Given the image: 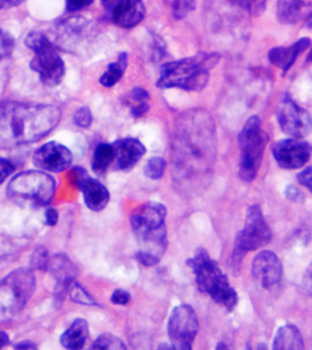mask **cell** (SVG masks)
<instances>
[{
  "mask_svg": "<svg viewBox=\"0 0 312 350\" xmlns=\"http://www.w3.org/2000/svg\"><path fill=\"white\" fill-rule=\"evenodd\" d=\"M165 170H166V161L162 157H153L146 162L145 175L151 180H158L164 177Z\"/></svg>",
  "mask_w": 312,
  "mask_h": 350,
  "instance_id": "4316f807",
  "label": "cell"
},
{
  "mask_svg": "<svg viewBox=\"0 0 312 350\" xmlns=\"http://www.w3.org/2000/svg\"><path fill=\"white\" fill-rule=\"evenodd\" d=\"M113 23L122 29H132L145 17L142 0H118L111 10Z\"/></svg>",
  "mask_w": 312,
  "mask_h": 350,
  "instance_id": "2e32d148",
  "label": "cell"
},
{
  "mask_svg": "<svg viewBox=\"0 0 312 350\" xmlns=\"http://www.w3.org/2000/svg\"><path fill=\"white\" fill-rule=\"evenodd\" d=\"M56 191L55 180L42 170H27L10 181L8 197L23 207H43L50 204Z\"/></svg>",
  "mask_w": 312,
  "mask_h": 350,
  "instance_id": "277c9868",
  "label": "cell"
},
{
  "mask_svg": "<svg viewBox=\"0 0 312 350\" xmlns=\"http://www.w3.org/2000/svg\"><path fill=\"white\" fill-rule=\"evenodd\" d=\"M252 275L264 288L270 289L281 283L283 265L278 255L271 251H263L252 262Z\"/></svg>",
  "mask_w": 312,
  "mask_h": 350,
  "instance_id": "9a60e30c",
  "label": "cell"
},
{
  "mask_svg": "<svg viewBox=\"0 0 312 350\" xmlns=\"http://www.w3.org/2000/svg\"><path fill=\"white\" fill-rule=\"evenodd\" d=\"M305 3L303 0H278L276 16L282 24H294L300 18Z\"/></svg>",
  "mask_w": 312,
  "mask_h": 350,
  "instance_id": "603a6c76",
  "label": "cell"
},
{
  "mask_svg": "<svg viewBox=\"0 0 312 350\" xmlns=\"http://www.w3.org/2000/svg\"><path fill=\"white\" fill-rule=\"evenodd\" d=\"M149 109V105L146 101L140 102V104L132 108V115L135 118H140L145 115Z\"/></svg>",
  "mask_w": 312,
  "mask_h": 350,
  "instance_id": "60d3db41",
  "label": "cell"
},
{
  "mask_svg": "<svg viewBox=\"0 0 312 350\" xmlns=\"http://www.w3.org/2000/svg\"><path fill=\"white\" fill-rule=\"evenodd\" d=\"M24 0H0V10L17 7Z\"/></svg>",
  "mask_w": 312,
  "mask_h": 350,
  "instance_id": "7bdbcfd3",
  "label": "cell"
},
{
  "mask_svg": "<svg viewBox=\"0 0 312 350\" xmlns=\"http://www.w3.org/2000/svg\"><path fill=\"white\" fill-rule=\"evenodd\" d=\"M34 164L45 172L59 173L70 167L73 154L70 149L55 141L40 146L34 154Z\"/></svg>",
  "mask_w": 312,
  "mask_h": 350,
  "instance_id": "4fadbf2b",
  "label": "cell"
},
{
  "mask_svg": "<svg viewBox=\"0 0 312 350\" xmlns=\"http://www.w3.org/2000/svg\"><path fill=\"white\" fill-rule=\"evenodd\" d=\"M195 9V0H174L172 6V17L176 20H183Z\"/></svg>",
  "mask_w": 312,
  "mask_h": 350,
  "instance_id": "f1b7e54d",
  "label": "cell"
},
{
  "mask_svg": "<svg viewBox=\"0 0 312 350\" xmlns=\"http://www.w3.org/2000/svg\"><path fill=\"white\" fill-rule=\"evenodd\" d=\"M159 349H172V347H169L168 344H161V346L159 347Z\"/></svg>",
  "mask_w": 312,
  "mask_h": 350,
  "instance_id": "c3c4849f",
  "label": "cell"
},
{
  "mask_svg": "<svg viewBox=\"0 0 312 350\" xmlns=\"http://www.w3.org/2000/svg\"><path fill=\"white\" fill-rule=\"evenodd\" d=\"M216 349H228V347L226 346V344L224 343V342H219L218 344H217V346L216 347Z\"/></svg>",
  "mask_w": 312,
  "mask_h": 350,
  "instance_id": "7dc6e473",
  "label": "cell"
},
{
  "mask_svg": "<svg viewBox=\"0 0 312 350\" xmlns=\"http://www.w3.org/2000/svg\"><path fill=\"white\" fill-rule=\"evenodd\" d=\"M187 267L192 268L195 275V281L200 292L210 294L222 280L225 275L222 273L218 264L211 260L205 249L200 248L195 252L194 256L186 260Z\"/></svg>",
  "mask_w": 312,
  "mask_h": 350,
  "instance_id": "8fae6325",
  "label": "cell"
},
{
  "mask_svg": "<svg viewBox=\"0 0 312 350\" xmlns=\"http://www.w3.org/2000/svg\"><path fill=\"white\" fill-rule=\"evenodd\" d=\"M91 349L124 350L127 349V347L118 336L111 335V334H104L96 339V341L92 345Z\"/></svg>",
  "mask_w": 312,
  "mask_h": 350,
  "instance_id": "484cf974",
  "label": "cell"
},
{
  "mask_svg": "<svg viewBox=\"0 0 312 350\" xmlns=\"http://www.w3.org/2000/svg\"><path fill=\"white\" fill-rule=\"evenodd\" d=\"M55 105L0 103V148L37 142L53 131L61 121Z\"/></svg>",
  "mask_w": 312,
  "mask_h": 350,
  "instance_id": "6da1fadb",
  "label": "cell"
},
{
  "mask_svg": "<svg viewBox=\"0 0 312 350\" xmlns=\"http://www.w3.org/2000/svg\"><path fill=\"white\" fill-rule=\"evenodd\" d=\"M94 0H66V10L69 12H79L90 6Z\"/></svg>",
  "mask_w": 312,
  "mask_h": 350,
  "instance_id": "d590c367",
  "label": "cell"
},
{
  "mask_svg": "<svg viewBox=\"0 0 312 350\" xmlns=\"http://www.w3.org/2000/svg\"><path fill=\"white\" fill-rule=\"evenodd\" d=\"M167 208L158 202H148L135 208L130 215V224L142 249L161 259L168 245L165 219Z\"/></svg>",
  "mask_w": 312,
  "mask_h": 350,
  "instance_id": "3957f363",
  "label": "cell"
},
{
  "mask_svg": "<svg viewBox=\"0 0 312 350\" xmlns=\"http://www.w3.org/2000/svg\"><path fill=\"white\" fill-rule=\"evenodd\" d=\"M10 344V336L6 332L0 331V349L9 346Z\"/></svg>",
  "mask_w": 312,
  "mask_h": 350,
  "instance_id": "f6af8a7d",
  "label": "cell"
},
{
  "mask_svg": "<svg viewBox=\"0 0 312 350\" xmlns=\"http://www.w3.org/2000/svg\"><path fill=\"white\" fill-rule=\"evenodd\" d=\"M89 336L88 322L83 319H75L60 338L62 346L67 349H81L85 347Z\"/></svg>",
  "mask_w": 312,
  "mask_h": 350,
  "instance_id": "ffe728a7",
  "label": "cell"
},
{
  "mask_svg": "<svg viewBox=\"0 0 312 350\" xmlns=\"http://www.w3.org/2000/svg\"><path fill=\"white\" fill-rule=\"evenodd\" d=\"M49 260L50 257H49L47 250L38 248L35 250L31 257V265L34 269L45 271L48 268Z\"/></svg>",
  "mask_w": 312,
  "mask_h": 350,
  "instance_id": "1f68e13d",
  "label": "cell"
},
{
  "mask_svg": "<svg viewBox=\"0 0 312 350\" xmlns=\"http://www.w3.org/2000/svg\"><path fill=\"white\" fill-rule=\"evenodd\" d=\"M16 349H36V345L31 341H23L20 342L15 346Z\"/></svg>",
  "mask_w": 312,
  "mask_h": 350,
  "instance_id": "ee69618b",
  "label": "cell"
},
{
  "mask_svg": "<svg viewBox=\"0 0 312 350\" xmlns=\"http://www.w3.org/2000/svg\"><path fill=\"white\" fill-rule=\"evenodd\" d=\"M67 291L69 292L70 299L73 302L86 306L96 305V301L89 295V293L83 287L81 286L79 284L75 283V282H72L69 284Z\"/></svg>",
  "mask_w": 312,
  "mask_h": 350,
  "instance_id": "83f0119b",
  "label": "cell"
},
{
  "mask_svg": "<svg viewBox=\"0 0 312 350\" xmlns=\"http://www.w3.org/2000/svg\"><path fill=\"white\" fill-rule=\"evenodd\" d=\"M15 48V40L9 32L0 28V61L9 58Z\"/></svg>",
  "mask_w": 312,
  "mask_h": 350,
  "instance_id": "f546056e",
  "label": "cell"
},
{
  "mask_svg": "<svg viewBox=\"0 0 312 350\" xmlns=\"http://www.w3.org/2000/svg\"><path fill=\"white\" fill-rule=\"evenodd\" d=\"M311 167H306L305 170L301 171L300 173H298L297 175V180L300 185L305 186L306 188H308L309 191H311Z\"/></svg>",
  "mask_w": 312,
  "mask_h": 350,
  "instance_id": "f35d334b",
  "label": "cell"
},
{
  "mask_svg": "<svg viewBox=\"0 0 312 350\" xmlns=\"http://www.w3.org/2000/svg\"><path fill=\"white\" fill-rule=\"evenodd\" d=\"M272 232L263 216L261 208L253 205L246 211L245 226L235 238L232 255V267L235 272L240 271L244 256L248 252L256 251L268 245L272 240Z\"/></svg>",
  "mask_w": 312,
  "mask_h": 350,
  "instance_id": "ba28073f",
  "label": "cell"
},
{
  "mask_svg": "<svg viewBox=\"0 0 312 350\" xmlns=\"http://www.w3.org/2000/svg\"><path fill=\"white\" fill-rule=\"evenodd\" d=\"M135 258L141 265L145 267H154L159 262V258L153 256V255L148 254V252L140 251L135 254Z\"/></svg>",
  "mask_w": 312,
  "mask_h": 350,
  "instance_id": "8d00e7d4",
  "label": "cell"
},
{
  "mask_svg": "<svg viewBox=\"0 0 312 350\" xmlns=\"http://www.w3.org/2000/svg\"><path fill=\"white\" fill-rule=\"evenodd\" d=\"M130 300H131V295L124 289H116L111 297V302L115 304V305H127Z\"/></svg>",
  "mask_w": 312,
  "mask_h": 350,
  "instance_id": "e575fe53",
  "label": "cell"
},
{
  "mask_svg": "<svg viewBox=\"0 0 312 350\" xmlns=\"http://www.w3.org/2000/svg\"><path fill=\"white\" fill-rule=\"evenodd\" d=\"M285 194H286L287 199L291 200V202H303L305 200V195L294 185L287 186Z\"/></svg>",
  "mask_w": 312,
  "mask_h": 350,
  "instance_id": "74e56055",
  "label": "cell"
},
{
  "mask_svg": "<svg viewBox=\"0 0 312 350\" xmlns=\"http://www.w3.org/2000/svg\"><path fill=\"white\" fill-rule=\"evenodd\" d=\"M115 160V152L112 145L101 144L97 146L92 157V170L96 175H103Z\"/></svg>",
  "mask_w": 312,
  "mask_h": 350,
  "instance_id": "cb8c5ba5",
  "label": "cell"
},
{
  "mask_svg": "<svg viewBox=\"0 0 312 350\" xmlns=\"http://www.w3.org/2000/svg\"><path fill=\"white\" fill-rule=\"evenodd\" d=\"M47 270L56 279L57 286H68L78 275V268L64 254H56L49 260Z\"/></svg>",
  "mask_w": 312,
  "mask_h": 350,
  "instance_id": "d6986e66",
  "label": "cell"
},
{
  "mask_svg": "<svg viewBox=\"0 0 312 350\" xmlns=\"http://www.w3.org/2000/svg\"><path fill=\"white\" fill-rule=\"evenodd\" d=\"M304 349V340L300 329L293 325L281 327L273 342L275 350H300Z\"/></svg>",
  "mask_w": 312,
  "mask_h": 350,
  "instance_id": "44dd1931",
  "label": "cell"
},
{
  "mask_svg": "<svg viewBox=\"0 0 312 350\" xmlns=\"http://www.w3.org/2000/svg\"><path fill=\"white\" fill-rule=\"evenodd\" d=\"M199 329V320L191 306L181 305L173 309L168 323L172 349L191 350Z\"/></svg>",
  "mask_w": 312,
  "mask_h": 350,
  "instance_id": "9c48e42d",
  "label": "cell"
},
{
  "mask_svg": "<svg viewBox=\"0 0 312 350\" xmlns=\"http://www.w3.org/2000/svg\"><path fill=\"white\" fill-rule=\"evenodd\" d=\"M311 44V39L302 38L289 47H282L281 46V47L273 48L268 53V59L274 66L278 67V69L283 70V72H286L294 64L298 56L306 51Z\"/></svg>",
  "mask_w": 312,
  "mask_h": 350,
  "instance_id": "ac0fdd59",
  "label": "cell"
},
{
  "mask_svg": "<svg viewBox=\"0 0 312 350\" xmlns=\"http://www.w3.org/2000/svg\"><path fill=\"white\" fill-rule=\"evenodd\" d=\"M272 152L279 167L284 170H298L311 159V146L306 141L289 138L276 142Z\"/></svg>",
  "mask_w": 312,
  "mask_h": 350,
  "instance_id": "7c38bea8",
  "label": "cell"
},
{
  "mask_svg": "<svg viewBox=\"0 0 312 350\" xmlns=\"http://www.w3.org/2000/svg\"><path fill=\"white\" fill-rule=\"evenodd\" d=\"M115 159L119 170H131L146 154V148L135 138H124L113 144Z\"/></svg>",
  "mask_w": 312,
  "mask_h": 350,
  "instance_id": "e0dca14e",
  "label": "cell"
},
{
  "mask_svg": "<svg viewBox=\"0 0 312 350\" xmlns=\"http://www.w3.org/2000/svg\"><path fill=\"white\" fill-rule=\"evenodd\" d=\"M219 53H199L196 55L162 65L157 86L200 92L207 85L210 70L220 61Z\"/></svg>",
  "mask_w": 312,
  "mask_h": 350,
  "instance_id": "7a4b0ae2",
  "label": "cell"
},
{
  "mask_svg": "<svg viewBox=\"0 0 312 350\" xmlns=\"http://www.w3.org/2000/svg\"><path fill=\"white\" fill-rule=\"evenodd\" d=\"M211 297L219 305L224 306L228 311L232 312L238 303V295L235 290L230 286L227 276L224 279L211 291Z\"/></svg>",
  "mask_w": 312,
  "mask_h": 350,
  "instance_id": "7402d4cb",
  "label": "cell"
},
{
  "mask_svg": "<svg viewBox=\"0 0 312 350\" xmlns=\"http://www.w3.org/2000/svg\"><path fill=\"white\" fill-rule=\"evenodd\" d=\"M132 98L137 102H144L149 98V94L142 88H135L132 91Z\"/></svg>",
  "mask_w": 312,
  "mask_h": 350,
  "instance_id": "b9f144b4",
  "label": "cell"
},
{
  "mask_svg": "<svg viewBox=\"0 0 312 350\" xmlns=\"http://www.w3.org/2000/svg\"><path fill=\"white\" fill-rule=\"evenodd\" d=\"M36 281L31 270L20 268L0 281V317L10 319L25 308L34 295Z\"/></svg>",
  "mask_w": 312,
  "mask_h": 350,
  "instance_id": "52a82bcc",
  "label": "cell"
},
{
  "mask_svg": "<svg viewBox=\"0 0 312 350\" xmlns=\"http://www.w3.org/2000/svg\"><path fill=\"white\" fill-rule=\"evenodd\" d=\"M127 66V54L122 53L119 54L118 62H112L108 65L107 72L103 73L100 78V83L105 87H112L123 76Z\"/></svg>",
  "mask_w": 312,
  "mask_h": 350,
  "instance_id": "d4e9b609",
  "label": "cell"
},
{
  "mask_svg": "<svg viewBox=\"0 0 312 350\" xmlns=\"http://www.w3.org/2000/svg\"><path fill=\"white\" fill-rule=\"evenodd\" d=\"M25 43L34 53L29 66L42 83L48 87L59 85L64 77L65 65L53 43L40 31L29 32Z\"/></svg>",
  "mask_w": 312,
  "mask_h": 350,
  "instance_id": "5b68a950",
  "label": "cell"
},
{
  "mask_svg": "<svg viewBox=\"0 0 312 350\" xmlns=\"http://www.w3.org/2000/svg\"><path fill=\"white\" fill-rule=\"evenodd\" d=\"M14 165L9 159L0 157V184L6 181L7 178L12 175L14 171Z\"/></svg>",
  "mask_w": 312,
  "mask_h": 350,
  "instance_id": "836d02e7",
  "label": "cell"
},
{
  "mask_svg": "<svg viewBox=\"0 0 312 350\" xmlns=\"http://www.w3.org/2000/svg\"><path fill=\"white\" fill-rule=\"evenodd\" d=\"M116 2H118V0H102V3L104 5L105 10H109L110 12L115 7Z\"/></svg>",
  "mask_w": 312,
  "mask_h": 350,
  "instance_id": "bcb514c9",
  "label": "cell"
},
{
  "mask_svg": "<svg viewBox=\"0 0 312 350\" xmlns=\"http://www.w3.org/2000/svg\"><path fill=\"white\" fill-rule=\"evenodd\" d=\"M251 16H260L265 12L267 0H235Z\"/></svg>",
  "mask_w": 312,
  "mask_h": 350,
  "instance_id": "4dcf8cb0",
  "label": "cell"
},
{
  "mask_svg": "<svg viewBox=\"0 0 312 350\" xmlns=\"http://www.w3.org/2000/svg\"><path fill=\"white\" fill-rule=\"evenodd\" d=\"M76 185L82 191L86 206L91 211H101L110 200L108 189L99 180L92 178L85 168H73Z\"/></svg>",
  "mask_w": 312,
  "mask_h": 350,
  "instance_id": "5bb4252c",
  "label": "cell"
},
{
  "mask_svg": "<svg viewBox=\"0 0 312 350\" xmlns=\"http://www.w3.org/2000/svg\"><path fill=\"white\" fill-rule=\"evenodd\" d=\"M59 214L58 211L53 208H49L45 213V224L48 226L53 227L55 226L57 222H58Z\"/></svg>",
  "mask_w": 312,
  "mask_h": 350,
  "instance_id": "ab89813d",
  "label": "cell"
},
{
  "mask_svg": "<svg viewBox=\"0 0 312 350\" xmlns=\"http://www.w3.org/2000/svg\"><path fill=\"white\" fill-rule=\"evenodd\" d=\"M278 120L282 131L289 137L302 139L311 134V115L287 96L279 104Z\"/></svg>",
  "mask_w": 312,
  "mask_h": 350,
  "instance_id": "30bf717a",
  "label": "cell"
},
{
  "mask_svg": "<svg viewBox=\"0 0 312 350\" xmlns=\"http://www.w3.org/2000/svg\"><path fill=\"white\" fill-rule=\"evenodd\" d=\"M93 122V116L88 107H81L73 115V123L81 129H88Z\"/></svg>",
  "mask_w": 312,
  "mask_h": 350,
  "instance_id": "d6a6232c",
  "label": "cell"
},
{
  "mask_svg": "<svg viewBox=\"0 0 312 350\" xmlns=\"http://www.w3.org/2000/svg\"><path fill=\"white\" fill-rule=\"evenodd\" d=\"M261 124L259 116H251L238 135L241 149L239 176L246 183L256 178L268 142V135L263 131Z\"/></svg>",
  "mask_w": 312,
  "mask_h": 350,
  "instance_id": "8992f818",
  "label": "cell"
}]
</instances>
